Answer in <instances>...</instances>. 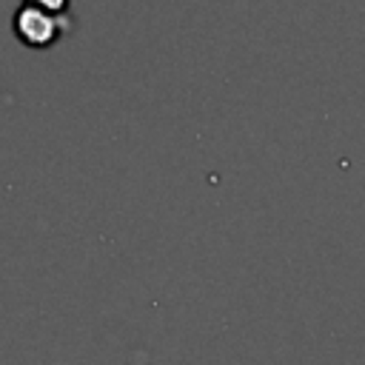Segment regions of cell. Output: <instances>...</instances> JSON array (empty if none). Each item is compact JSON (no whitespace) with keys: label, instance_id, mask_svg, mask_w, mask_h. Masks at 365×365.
I'll list each match as a JSON object with an SVG mask.
<instances>
[{"label":"cell","instance_id":"6da1fadb","mask_svg":"<svg viewBox=\"0 0 365 365\" xmlns=\"http://www.w3.org/2000/svg\"><path fill=\"white\" fill-rule=\"evenodd\" d=\"M63 29H66V23L57 20L51 9L37 6V3H26V6L17 11V17H14V31H17V37H20L26 46H31V48H46V46H51V43L60 37Z\"/></svg>","mask_w":365,"mask_h":365},{"label":"cell","instance_id":"7a4b0ae2","mask_svg":"<svg viewBox=\"0 0 365 365\" xmlns=\"http://www.w3.org/2000/svg\"><path fill=\"white\" fill-rule=\"evenodd\" d=\"M29 3H37V6H46L51 11H63L68 6V0H29Z\"/></svg>","mask_w":365,"mask_h":365}]
</instances>
